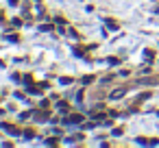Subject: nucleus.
I'll use <instances>...</instances> for the list:
<instances>
[{
    "label": "nucleus",
    "mask_w": 159,
    "mask_h": 148,
    "mask_svg": "<svg viewBox=\"0 0 159 148\" xmlns=\"http://www.w3.org/2000/svg\"><path fill=\"white\" fill-rule=\"evenodd\" d=\"M120 96H124V89H116V92L111 94V98H120Z\"/></svg>",
    "instance_id": "nucleus-2"
},
{
    "label": "nucleus",
    "mask_w": 159,
    "mask_h": 148,
    "mask_svg": "<svg viewBox=\"0 0 159 148\" xmlns=\"http://www.w3.org/2000/svg\"><path fill=\"white\" fill-rule=\"evenodd\" d=\"M81 120H83L81 115H70V122H72V124H76V122H81Z\"/></svg>",
    "instance_id": "nucleus-3"
},
{
    "label": "nucleus",
    "mask_w": 159,
    "mask_h": 148,
    "mask_svg": "<svg viewBox=\"0 0 159 148\" xmlns=\"http://www.w3.org/2000/svg\"><path fill=\"white\" fill-rule=\"evenodd\" d=\"M105 24H107L109 29H118V22H116V20H105Z\"/></svg>",
    "instance_id": "nucleus-1"
}]
</instances>
